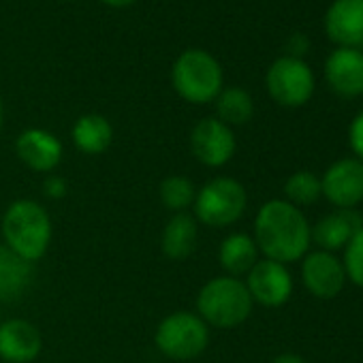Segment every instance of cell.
I'll return each mask as SVG.
<instances>
[{
  "label": "cell",
  "mask_w": 363,
  "mask_h": 363,
  "mask_svg": "<svg viewBox=\"0 0 363 363\" xmlns=\"http://www.w3.org/2000/svg\"><path fill=\"white\" fill-rule=\"evenodd\" d=\"M255 242L265 259L282 265L295 263L310 248V225L299 208L284 199H272L261 206L255 218Z\"/></svg>",
  "instance_id": "6da1fadb"
},
{
  "label": "cell",
  "mask_w": 363,
  "mask_h": 363,
  "mask_svg": "<svg viewBox=\"0 0 363 363\" xmlns=\"http://www.w3.org/2000/svg\"><path fill=\"white\" fill-rule=\"evenodd\" d=\"M52 235V218L41 203L33 199H18L7 208L3 216L5 246L28 263H37L48 255Z\"/></svg>",
  "instance_id": "7a4b0ae2"
},
{
  "label": "cell",
  "mask_w": 363,
  "mask_h": 363,
  "mask_svg": "<svg viewBox=\"0 0 363 363\" xmlns=\"http://www.w3.org/2000/svg\"><path fill=\"white\" fill-rule=\"evenodd\" d=\"M252 297L246 282L233 276H218L206 282L197 295V314L216 329H235L252 314Z\"/></svg>",
  "instance_id": "3957f363"
},
{
  "label": "cell",
  "mask_w": 363,
  "mask_h": 363,
  "mask_svg": "<svg viewBox=\"0 0 363 363\" xmlns=\"http://www.w3.org/2000/svg\"><path fill=\"white\" fill-rule=\"evenodd\" d=\"M171 84L186 103L208 105L216 101L223 90V67L212 54L203 50H189L175 60L171 69Z\"/></svg>",
  "instance_id": "277c9868"
},
{
  "label": "cell",
  "mask_w": 363,
  "mask_h": 363,
  "mask_svg": "<svg viewBox=\"0 0 363 363\" xmlns=\"http://www.w3.org/2000/svg\"><path fill=\"white\" fill-rule=\"evenodd\" d=\"M154 344L167 359L191 361L206 352L210 344V327L199 314L177 310L158 323Z\"/></svg>",
  "instance_id": "5b68a950"
},
{
  "label": "cell",
  "mask_w": 363,
  "mask_h": 363,
  "mask_svg": "<svg viewBox=\"0 0 363 363\" xmlns=\"http://www.w3.org/2000/svg\"><path fill=\"white\" fill-rule=\"evenodd\" d=\"M248 206V195L242 182L220 175L210 179L208 184L197 191L195 197V218L201 225H208L212 229H225L235 225Z\"/></svg>",
  "instance_id": "8992f818"
},
{
  "label": "cell",
  "mask_w": 363,
  "mask_h": 363,
  "mask_svg": "<svg viewBox=\"0 0 363 363\" xmlns=\"http://www.w3.org/2000/svg\"><path fill=\"white\" fill-rule=\"evenodd\" d=\"M265 86L269 96L282 107H301L314 94V73L301 60L293 56H282L272 62Z\"/></svg>",
  "instance_id": "52a82bcc"
},
{
  "label": "cell",
  "mask_w": 363,
  "mask_h": 363,
  "mask_svg": "<svg viewBox=\"0 0 363 363\" xmlns=\"http://www.w3.org/2000/svg\"><path fill=\"white\" fill-rule=\"evenodd\" d=\"M235 150L238 141L231 126L218 118H203L191 130V152L206 167H225L233 158Z\"/></svg>",
  "instance_id": "ba28073f"
},
{
  "label": "cell",
  "mask_w": 363,
  "mask_h": 363,
  "mask_svg": "<svg viewBox=\"0 0 363 363\" xmlns=\"http://www.w3.org/2000/svg\"><path fill=\"white\" fill-rule=\"evenodd\" d=\"M323 197L337 210H352L363 201V160H335L320 177Z\"/></svg>",
  "instance_id": "9c48e42d"
},
{
  "label": "cell",
  "mask_w": 363,
  "mask_h": 363,
  "mask_svg": "<svg viewBox=\"0 0 363 363\" xmlns=\"http://www.w3.org/2000/svg\"><path fill=\"white\" fill-rule=\"evenodd\" d=\"M246 276V289L252 301L265 308H280L293 295V276L278 261L259 259Z\"/></svg>",
  "instance_id": "30bf717a"
},
{
  "label": "cell",
  "mask_w": 363,
  "mask_h": 363,
  "mask_svg": "<svg viewBox=\"0 0 363 363\" xmlns=\"http://www.w3.org/2000/svg\"><path fill=\"white\" fill-rule=\"evenodd\" d=\"M301 280L306 289L318 299H333L342 293L346 272L342 261L333 252L316 250L303 257Z\"/></svg>",
  "instance_id": "8fae6325"
},
{
  "label": "cell",
  "mask_w": 363,
  "mask_h": 363,
  "mask_svg": "<svg viewBox=\"0 0 363 363\" xmlns=\"http://www.w3.org/2000/svg\"><path fill=\"white\" fill-rule=\"evenodd\" d=\"M18 158L37 173H52L65 154L62 141L45 128H26L16 139Z\"/></svg>",
  "instance_id": "7c38bea8"
},
{
  "label": "cell",
  "mask_w": 363,
  "mask_h": 363,
  "mask_svg": "<svg viewBox=\"0 0 363 363\" xmlns=\"http://www.w3.org/2000/svg\"><path fill=\"white\" fill-rule=\"evenodd\" d=\"M43 348L41 331L26 318L0 323V359L5 363H33Z\"/></svg>",
  "instance_id": "4fadbf2b"
},
{
  "label": "cell",
  "mask_w": 363,
  "mask_h": 363,
  "mask_svg": "<svg viewBox=\"0 0 363 363\" xmlns=\"http://www.w3.org/2000/svg\"><path fill=\"white\" fill-rule=\"evenodd\" d=\"M325 79L344 99L363 94V52L352 48L333 50L325 62Z\"/></svg>",
  "instance_id": "5bb4252c"
},
{
  "label": "cell",
  "mask_w": 363,
  "mask_h": 363,
  "mask_svg": "<svg viewBox=\"0 0 363 363\" xmlns=\"http://www.w3.org/2000/svg\"><path fill=\"white\" fill-rule=\"evenodd\" d=\"M325 33L340 48H363V0H333L325 13Z\"/></svg>",
  "instance_id": "9a60e30c"
},
{
  "label": "cell",
  "mask_w": 363,
  "mask_h": 363,
  "mask_svg": "<svg viewBox=\"0 0 363 363\" xmlns=\"http://www.w3.org/2000/svg\"><path fill=\"white\" fill-rule=\"evenodd\" d=\"M199 223L193 214H173L160 235V250L171 261H186L197 250Z\"/></svg>",
  "instance_id": "2e32d148"
},
{
  "label": "cell",
  "mask_w": 363,
  "mask_h": 363,
  "mask_svg": "<svg viewBox=\"0 0 363 363\" xmlns=\"http://www.w3.org/2000/svg\"><path fill=\"white\" fill-rule=\"evenodd\" d=\"M363 229L359 216L350 210H337L325 218L318 220L314 229H310V238L325 250V252H335L344 248L350 238Z\"/></svg>",
  "instance_id": "e0dca14e"
},
{
  "label": "cell",
  "mask_w": 363,
  "mask_h": 363,
  "mask_svg": "<svg viewBox=\"0 0 363 363\" xmlns=\"http://www.w3.org/2000/svg\"><path fill=\"white\" fill-rule=\"evenodd\" d=\"M71 139L82 154L99 156L109 150V145L113 141V128L105 116L86 113L75 120V124L71 128Z\"/></svg>",
  "instance_id": "ac0fdd59"
},
{
  "label": "cell",
  "mask_w": 363,
  "mask_h": 363,
  "mask_svg": "<svg viewBox=\"0 0 363 363\" xmlns=\"http://www.w3.org/2000/svg\"><path fill=\"white\" fill-rule=\"evenodd\" d=\"M33 278V263L16 255L5 244L0 246V301H16L24 295Z\"/></svg>",
  "instance_id": "d6986e66"
},
{
  "label": "cell",
  "mask_w": 363,
  "mask_h": 363,
  "mask_svg": "<svg viewBox=\"0 0 363 363\" xmlns=\"http://www.w3.org/2000/svg\"><path fill=\"white\" fill-rule=\"evenodd\" d=\"M218 261L227 276L238 278L248 274L259 261V248L255 238H250L248 233H231L223 240L218 248Z\"/></svg>",
  "instance_id": "ffe728a7"
},
{
  "label": "cell",
  "mask_w": 363,
  "mask_h": 363,
  "mask_svg": "<svg viewBox=\"0 0 363 363\" xmlns=\"http://www.w3.org/2000/svg\"><path fill=\"white\" fill-rule=\"evenodd\" d=\"M255 116L252 96L244 88H225L216 96V118L227 126H242Z\"/></svg>",
  "instance_id": "44dd1931"
},
{
  "label": "cell",
  "mask_w": 363,
  "mask_h": 363,
  "mask_svg": "<svg viewBox=\"0 0 363 363\" xmlns=\"http://www.w3.org/2000/svg\"><path fill=\"white\" fill-rule=\"evenodd\" d=\"M158 197L169 212L182 214L195 203L197 197L195 182L186 175H167L158 186Z\"/></svg>",
  "instance_id": "7402d4cb"
},
{
  "label": "cell",
  "mask_w": 363,
  "mask_h": 363,
  "mask_svg": "<svg viewBox=\"0 0 363 363\" xmlns=\"http://www.w3.org/2000/svg\"><path fill=\"white\" fill-rule=\"evenodd\" d=\"M323 195L320 191V179L312 171H295L284 182V201H289L295 208H306L318 201Z\"/></svg>",
  "instance_id": "603a6c76"
},
{
  "label": "cell",
  "mask_w": 363,
  "mask_h": 363,
  "mask_svg": "<svg viewBox=\"0 0 363 363\" xmlns=\"http://www.w3.org/2000/svg\"><path fill=\"white\" fill-rule=\"evenodd\" d=\"M346 278L363 289V229H359L350 242L344 246V259H342Z\"/></svg>",
  "instance_id": "cb8c5ba5"
},
{
  "label": "cell",
  "mask_w": 363,
  "mask_h": 363,
  "mask_svg": "<svg viewBox=\"0 0 363 363\" xmlns=\"http://www.w3.org/2000/svg\"><path fill=\"white\" fill-rule=\"evenodd\" d=\"M43 193L48 199H65L69 195V184H67V179L62 175H56V173H50L43 182Z\"/></svg>",
  "instance_id": "d4e9b609"
},
{
  "label": "cell",
  "mask_w": 363,
  "mask_h": 363,
  "mask_svg": "<svg viewBox=\"0 0 363 363\" xmlns=\"http://www.w3.org/2000/svg\"><path fill=\"white\" fill-rule=\"evenodd\" d=\"M348 143L359 160H363V109L354 116L348 128Z\"/></svg>",
  "instance_id": "484cf974"
},
{
  "label": "cell",
  "mask_w": 363,
  "mask_h": 363,
  "mask_svg": "<svg viewBox=\"0 0 363 363\" xmlns=\"http://www.w3.org/2000/svg\"><path fill=\"white\" fill-rule=\"evenodd\" d=\"M272 363H306L299 354H293V352H284V354H278Z\"/></svg>",
  "instance_id": "4316f807"
},
{
  "label": "cell",
  "mask_w": 363,
  "mask_h": 363,
  "mask_svg": "<svg viewBox=\"0 0 363 363\" xmlns=\"http://www.w3.org/2000/svg\"><path fill=\"white\" fill-rule=\"evenodd\" d=\"M101 3H105V5H109V7H118V9H122V7L133 5L135 0H101Z\"/></svg>",
  "instance_id": "83f0119b"
},
{
  "label": "cell",
  "mask_w": 363,
  "mask_h": 363,
  "mask_svg": "<svg viewBox=\"0 0 363 363\" xmlns=\"http://www.w3.org/2000/svg\"><path fill=\"white\" fill-rule=\"evenodd\" d=\"M0 128H3V103H0Z\"/></svg>",
  "instance_id": "f1b7e54d"
},
{
  "label": "cell",
  "mask_w": 363,
  "mask_h": 363,
  "mask_svg": "<svg viewBox=\"0 0 363 363\" xmlns=\"http://www.w3.org/2000/svg\"><path fill=\"white\" fill-rule=\"evenodd\" d=\"M0 323H3V316H0Z\"/></svg>",
  "instance_id": "f546056e"
}]
</instances>
